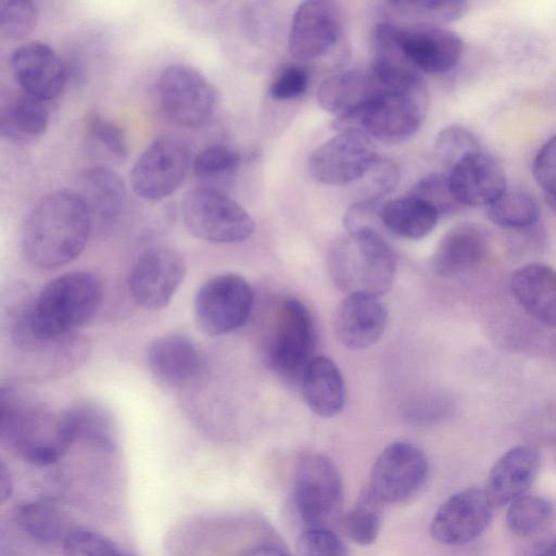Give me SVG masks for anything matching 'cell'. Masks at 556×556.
<instances>
[{
  "label": "cell",
  "instance_id": "1",
  "mask_svg": "<svg viewBox=\"0 0 556 556\" xmlns=\"http://www.w3.org/2000/svg\"><path fill=\"white\" fill-rule=\"evenodd\" d=\"M92 219L76 190L60 189L39 199L27 213L21 230L25 260L49 270L75 260L85 249Z\"/></svg>",
  "mask_w": 556,
  "mask_h": 556
},
{
  "label": "cell",
  "instance_id": "2",
  "mask_svg": "<svg viewBox=\"0 0 556 556\" xmlns=\"http://www.w3.org/2000/svg\"><path fill=\"white\" fill-rule=\"evenodd\" d=\"M101 281L87 271L66 273L52 279L30 302L22 300L9 315L40 338H59L76 332L102 303Z\"/></svg>",
  "mask_w": 556,
  "mask_h": 556
},
{
  "label": "cell",
  "instance_id": "3",
  "mask_svg": "<svg viewBox=\"0 0 556 556\" xmlns=\"http://www.w3.org/2000/svg\"><path fill=\"white\" fill-rule=\"evenodd\" d=\"M0 440L35 466L54 464L72 445L61 414L55 415L46 404L13 386L1 387Z\"/></svg>",
  "mask_w": 556,
  "mask_h": 556
},
{
  "label": "cell",
  "instance_id": "4",
  "mask_svg": "<svg viewBox=\"0 0 556 556\" xmlns=\"http://www.w3.org/2000/svg\"><path fill=\"white\" fill-rule=\"evenodd\" d=\"M328 264L333 282L346 294L381 296L391 288L396 270L392 248L383 235L374 231L337 240Z\"/></svg>",
  "mask_w": 556,
  "mask_h": 556
},
{
  "label": "cell",
  "instance_id": "5",
  "mask_svg": "<svg viewBox=\"0 0 556 556\" xmlns=\"http://www.w3.org/2000/svg\"><path fill=\"white\" fill-rule=\"evenodd\" d=\"M428 106L422 81L400 89H388L356 111L337 117L338 131L356 129L383 142H402L419 129Z\"/></svg>",
  "mask_w": 556,
  "mask_h": 556
},
{
  "label": "cell",
  "instance_id": "6",
  "mask_svg": "<svg viewBox=\"0 0 556 556\" xmlns=\"http://www.w3.org/2000/svg\"><path fill=\"white\" fill-rule=\"evenodd\" d=\"M316 330L308 308L294 298L277 306L265 343L267 364L283 379L295 382L315 357Z\"/></svg>",
  "mask_w": 556,
  "mask_h": 556
},
{
  "label": "cell",
  "instance_id": "7",
  "mask_svg": "<svg viewBox=\"0 0 556 556\" xmlns=\"http://www.w3.org/2000/svg\"><path fill=\"white\" fill-rule=\"evenodd\" d=\"M293 500L306 528L331 529L343 504L342 479L331 459L319 453H306L298 459Z\"/></svg>",
  "mask_w": 556,
  "mask_h": 556
},
{
  "label": "cell",
  "instance_id": "8",
  "mask_svg": "<svg viewBox=\"0 0 556 556\" xmlns=\"http://www.w3.org/2000/svg\"><path fill=\"white\" fill-rule=\"evenodd\" d=\"M182 219L195 237L215 243H237L251 237L254 220L220 190L202 186L189 190L181 202Z\"/></svg>",
  "mask_w": 556,
  "mask_h": 556
},
{
  "label": "cell",
  "instance_id": "9",
  "mask_svg": "<svg viewBox=\"0 0 556 556\" xmlns=\"http://www.w3.org/2000/svg\"><path fill=\"white\" fill-rule=\"evenodd\" d=\"M9 336L17 368L34 379L67 374L83 364L90 352L89 342L77 332L40 338L14 319H9Z\"/></svg>",
  "mask_w": 556,
  "mask_h": 556
},
{
  "label": "cell",
  "instance_id": "10",
  "mask_svg": "<svg viewBox=\"0 0 556 556\" xmlns=\"http://www.w3.org/2000/svg\"><path fill=\"white\" fill-rule=\"evenodd\" d=\"M253 304L250 283L237 274H223L199 288L193 303L194 318L204 333L223 336L248 321Z\"/></svg>",
  "mask_w": 556,
  "mask_h": 556
},
{
  "label": "cell",
  "instance_id": "11",
  "mask_svg": "<svg viewBox=\"0 0 556 556\" xmlns=\"http://www.w3.org/2000/svg\"><path fill=\"white\" fill-rule=\"evenodd\" d=\"M428 469V460L418 446L394 442L375 460L367 488L382 504L405 503L421 490Z\"/></svg>",
  "mask_w": 556,
  "mask_h": 556
},
{
  "label": "cell",
  "instance_id": "12",
  "mask_svg": "<svg viewBox=\"0 0 556 556\" xmlns=\"http://www.w3.org/2000/svg\"><path fill=\"white\" fill-rule=\"evenodd\" d=\"M157 94L165 114L175 123L194 127L205 123L217 103L214 86L195 68L173 64L157 80Z\"/></svg>",
  "mask_w": 556,
  "mask_h": 556
},
{
  "label": "cell",
  "instance_id": "13",
  "mask_svg": "<svg viewBox=\"0 0 556 556\" xmlns=\"http://www.w3.org/2000/svg\"><path fill=\"white\" fill-rule=\"evenodd\" d=\"M378 159L371 138L345 129L319 146L309 156L311 175L326 185H346L362 179Z\"/></svg>",
  "mask_w": 556,
  "mask_h": 556
},
{
  "label": "cell",
  "instance_id": "14",
  "mask_svg": "<svg viewBox=\"0 0 556 556\" xmlns=\"http://www.w3.org/2000/svg\"><path fill=\"white\" fill-rule=\"evenodd\" d=\"M188 144L174 137L151 143L135 163L130 181L142 199L156 201L172 194L184 181L190 166Z\"/></svg>",
  "mask_w": 556,
  "mask_h": 556
},
{
  "label": "cell",
  "instance_id": "15",
  "mask_svg": "<svg viewBox=\"0 0 556 556\" xmlns=\"http://www.w3.org/2000/svg\"><path fill=\"white\" fill-rule=\"evenodd\" d=\"M185 274L186 264L178 251L169 247L149 249L130 269V294L146 309H162L172 301Z\"/></svg>",
  "mask_w": 556,
  "mask_h": 556
},
{
  "label": "cell",
  "instance_id": "16",
  "mask_svg": "<svg viewBox=\"0 0 556 556\" xmlns=\"http://www.w3.org/2000/svg\"><path fill=\"white\" fill-rule=\"evenodd\" d=\"M494 505L484 489L467 488L446 498L431 521V535L441 544L472 542L490 523Z\"/></svg>",
  "mask_w": 556,
  "mask_h": 556
},
{
  "label": "cell",
  "instance_id": "17",
  "mask_svg": "<svg viewBox=\"0 0 556 556\" xmlns=\"http://www.w3.org/2000/svg\"><path fill=\"white\" fill-rule=\"evenodd\" d=\"M342 34V15L336 2L308 0L302 2L292 18L288 48L300 61L325 55Z\"/></svg>",
  "mask_w": 556,
  "mask_h": 556
},
{
  "label": "cell",
  "instance_id": "18",
  "mask_svg": "<svg viewBox=\"0 0 556 556\" xmlns=\"http://www.w3.org/2000/svg\"><path fill=\"white\" fill-rule=\"evenodd\" d=\"M447 176L453 195L460 205L489 206L506 190L503 166L481 150L459 160Z\"/></svg>",
  "mask_w": 556,
  "mask_h": 556
},
{
  "label": "cell",
  "instance_id": "19",
  "mask_svg": "<svg viewBox=\"0 0 556 556\" xmlns=\"http://www.w3.org/2000/svg\"><path fill=\"white\" fill-rule=\"evenodd\" d=\"M11 68L24 92L42 101L55 98L66 79L59 55L40 41L27 42L15 49L11 56Z\"/></svg>",
  "mask_w": 556,
  "mask_h": 556
},
{
  "label": "cell",
  "instance_id": "20",
  "mask_svg": "<svg viewBox=\"0 0 556 556\" xmlns=\"http://www.w3.org/2000/svg\"><path fill=\"white\" fill-rule=\"evenodd\" d=\"M388 311L379 296L346 294L333 315V331L342 345L362 350L374 345L382 337Z\"/></svg>",
  "mask_w": 556,
  "mask_h": 556
},
{
  "label": "cell",
  "instance_id": "21",
  "mask_svg": "<svg viewBox=\"0 0 556 556\" xmlns=\"http://www.w3.org/2000/svg\"><path fill=\"white\" fill-rule=\"evenodd\" d=\"M401 34L404 51L417 72L427 74L448 72L462 56V39L443 27L407 25L401 26Z\"/></svg>",
  "mask_w": 556,
  "mask_h": 556
},
{
  "label": "cell",
  "instance_id": "22",
  "mask_svg": "<svg viewBox=\"0 0 556 556\" xmlns=\"http://www.w3.org/2000/svg\"><path fill=\"white\" fill-rule=\"evenodd\" d=\"M541 466V456L530 445H518L506 451L492 466L485 492L493 505L511 503L535 481Z\"/></svg>",
  "mask_w": 556,
  "mask_h": 556
},
{
  "label": "cell",
  "instance_id": "23",
  "mask_svg": "<svg viewBox=\"0 0 556 556\" xmlns=\"http://www.w3.org/2000/svg\"><path fill=\"white\" fill-rule=\"evenodd\" d=\"M152 374L170 386H187L204 371V359L198 346L186 336L172 333L155 339L148 350Z\"/></svg>",
  "mask_w": 556,
  "mask_h": 556
},
{
  "label": "cell",
  "instance_id": "24",
  "mask_svg": "<svg viewBox=\"0 0 556 556\" xmlns=\"http://www.w3.org/2000/svg\"><path fill=\"white\" fill-rule=\"evenodd\" d=\"M510 291L519 306L543 325L556 327V270L529 263L514 270Z\"/></svg>",
  "mask_w": 556,
  "mask_h": 556
},
{
  "label": "cell",
  "instance_id": "25",
  "mask_svg": "<svg viewBox=\"0 0 556 556\" xmlns=\"http://www.w3.org/2000/svg\"><path fill=\"white\" fill-rule=\"evenodd\" d=\"M488 248V236L480 225L458 224L438 243L431 261L432 268L442 277L456 276L479 265Z\"/></svg>",
  "mask_w": 556,
  "mask_h": 556
},
{
  "label": "cell",
  "instance_id": "26",
  "mask_svg": "<svg viewBox=\"0 0 556 556\" xmlns=\"http://www.w3.org/2000/svg\"><path fill=\"white\" fill-rule=\"evenodd\" d=\"M78 193L83 197L91 219L101 228L113 226L121 217L126 202L123 178L113 169L96 165L78 175Z\"/></svg>",
  "mask_w": 556,
  "mask_h": 556
},
{
  "label": "cell",
  "instance_id": "27",
  "mask_svg": "<svg viewBox=\"0 0 556 556\" xmlns=\"http://www.w3.org/2000/svg\"><path fill=\"white\" fill-rule=\"evenodd\" d=\"M388 89L372 71L349 70L323 80L316 96L325 111L339 117L356 111Z\"/></svg>",
  "mask_w": 556,
  "mask_h": 556
},
{
  "label": "cell",
  "instance_id": "28",
  "mask_svg": "<svg viewBox=\"0 0 556 556\" xmlns=\"http://www.w3.org/2000/svg\"><path fill=\"white\" fill-rule=\"evenodd\" d=\"M371 71L388 88L400 89L421 81L404 51L400 25L378 23L371 34Z\"/></svg>",
  "mask_w": 556,
  "mask_h": 556
},
{
  "label": "cell",
  "instance_id": "29",
  "mask_svg": "<svg viewBox=\"0 0 556 556\" xmlns=\"http://www.w3.org/2000/svg\"><path fill=\"white\" fill-rule=\"evenodd\" d=\"M304 400L311 410L324 418L338 415L345 403V386L337 365L326 356H315L302 379Z\"/></svg>",
  "mask_w": 556,
  "mask_h": 556
},
{
  "label": "cell",
  "instance_id": "30",
  "mask_svg": "<svg viewBox=\"0 0 556 556\" xmlns=\"http://www.w3.org/2000/svg\"><path fill=\"white\" fill-rule=\"evenodd\" d=\"M70 442L88 443L112 451L116 443V426L111 413L100 404L78 402L61 413Z\"/></svg>",
  "mask_w": 556,
  "mask_h": 556
},
{
  "label": "cell",
  "instance_id": "31",
  "mask_svg": "<svg viewBox=\"0 0 556 556\" xmlns=\"http://www.w3.org/2000/svg\"><path fill=\"white\" fill-rule=\"evenodd\" d=\"M439 213L413 195L392 199L382 204L381 219L386 231L406 239H420L435 227Z\"/></svg>",
  "mask_w": 556,
  "mask_h": 556
},
{
  "label": "cell",
  "instance_id": "32",
  "mask_svg": "<svg viewBox=\"0 0 556 556\" xmlns=\"http://www.w3.org/2000/svg\"><path fill=\"white\" fill-rule=\"evenodd\" d=\"M49 123V110L45 101L26 92L9 100L2 108L0 131L3 138L25 142L40 136Z\"/></svg>",
  "mask_w": 556,
  "mask_h": 556
},
{
  "label": "cell",
  "instance_id": "33",
  "mask_svg": "<svg viewBox=\"0 0 556 556\" xmlns=\"http://www.w3.org/2000/svg\"><path fill=\"white\" fill-rule=\"evenodd\" d=\"M15 518L25 533L43 543L63 541L71 530L61 509L50 501L23 503L16 508Z\"/></svg>",
  "mask_w": 556,
  "mask_h": 556
},
{
  "label": "cell",
  "instance_id": "34",
  "mask_svg": "<svg viewBox=\"0 0 556 556\" xmlns=\"http://www.w3.org/2000/svg\"><path fill=\"white\" fill-rule=\"evenodd\" d=\"M387 16L403 18L410 25H437L454 22L468 10L466 1L424 0V1H386L381 4Z\"/></svg>",
  "mask_w": 556,
  "mask_h": 556
},
{
  "label": "cell",
  "instance_id": "35",
  "mask_svg": "<svg viewBox=\"0 0 556 556\" xmlns=\"http://www.w3.org/2000/svg\"><path fill=\"white\" fill-rule=\"evenodd\" d=\"M540 205L532 193L522 189H506L488 206L489 219L503 228L521 229L534 225L540 218Z\"/></svg>",
  "mask_w": 556,
  "mask_h": 556
},
{
  "label": "cell",
  "instance_id": "36",
  "mask_svg": "<svg viewBox=\"0 0 556 556\" xmlns=\"http://www.w3.org/2000/svg\"><path fill=\"white\" fill-rule=\"evenodd\" d=\"M554 516V507L546 498L528 494L514 500L506 513V526L515 535L531 538L546 529Z\"/></svg>",
  "mask_w": 556,
  "mask_h": 556
},
{
  "label": "cell",
  "instance_id": "37",
  "mask_svg": "<svg viewBox=\"0 0 556 556\" xmlns=\"http://www.w3.org/2000/svg\"><path fill=\"white\" fill-rule=\"evenodd\" d=\"M383 504L366 486L355 504L344 515L343 528L348 538L359 546L371 545L381 527Z\"/></svg>",
  "mask_w": 556,
  "mask_h": 556
},
{
  "label": "cell",
  "instance_id": "38",
  "mask_svg": "<svg viewBox=\"0 0 556 556\" xmlns=\"http://www.w3.org/2000/svg\"><path fill=\"white\" fill-rule=\"evenodd\" d=\"M62 551L64 556H129L108 536L86 528H71Z\"/></svg>",
  "mask_w": 556,
  "mask_h": 556
},
{
  "label": "cell",
  "instance_id": "39",
  "mask_svg": "<svg viewBox=\"0 0 556 556\" xmlns=\"http://www.w3.org/2000/svg\"><path fill=\"white\" fill-rule=\"evenodd\" d=\"M478 150L479 142L475 135L459 125L442 129L434 142V155L447 172L464 156Z\"/></svg>",
  "mask_w": 556,
  "mask_h": 556
},
{
  "label": "cell",
  "instance_id": "40",
  "mask_svg": "<svg viewBox=\"0 0 556 556\" xmlns=\"http://www.w3.org/2000/svg\"><path fill=\"white\" fill-rule=\"evenodd\" d=\"M37 20V5L29 0L0 2V33L7 39H24L34 30Z\"/></svg>",
  "mask_w": 556,
  "mask_h": 556
},
{
  "label": "cell",
  "instance_id": "41",
  "mask_svg": "<svg viewBox=\"0 0 556 556\" xmlns=\"http://www.w3.org/2000/svg\"><path fill=\"white\" fill-rule=\"evenodd\" d=\"M88 140L112 159H125L128 149L123 130L113 121L92 114L86 123Z\"/></svg>",
  "mask_w": 556,
  "mask_h": 556
},
{
  "label": "cell",
  "instance_id": "42",
  "mask_svg": "<svg viewBox=\"0 0 556 556\" xmlns=\"http://www.w3.org/2000/svg\"><path fill=\"white\" fill-rule=\"evenodd\" d=\"M240 163V155L225 144H211L202 149L192 162L195 176L218 178L233 174Z\"/></svg>",
  "mask_w": 556,
  "mask_h": 556
},
{
  "label": "cell",
  "instance_id": "43",
  "mask_svg": "<svg viewBox=\"0 0 556 556\" xmlns=\"http://www.w3.org/2000/svg\"><path fill=\"white\" fill-rule=\"evenodd\" d=\"M408 194L430 204L439 215L452 213L462 206L453 195L447 173H431L424 176Z\"/></svg>",
  "mask_w": 556,
  "mask_h": 556
},
{
  "label": "cell",
  "instance_id": "44",
  "mask_svg": "<svg viewBox=\"0 0 556 556\" xmlns=\"http://www.w3.org/2000/svg\"><path fill=\"white\" fill-rule=\"evenodd\" d=\"M298 556H348L341 538L329 528H306L296 542Z\"/></svg>",
  "mask_w": 556,
  "mask_h": 556
},
{
  "label": "cell",
  "instance_id": "45",
  "mask_svg": "<svg viewBox=\"0 0 556 556\" xmlns=\"http://www.w3.org/2000/svg\"><path fill=\"white\" fill-rule=\"evenodd\" d=\"M382 204L381 200L366 198L353 203L343 216L348 233L374 231L383 235Z\"/></svg>",
  "mask_w": 556,
  "mask_h": 556
},
{
  "label": "cell",
  "instance_id": "46",
  "mask_svg": "<svg viewBox=\"0 0 556 556\" xmlns=\"http://www.w3.org/2000/svg\"><path fill=\"white\" fill-rule=\"evenodd\" d=\"M532 173L545 198L556 195V134L538 151Z\"/></svg>",
  "mask_w": 556,
  "mask_h": 556
},
{
  "label": "cell",
  "instance_id": "47",
  "mask_svg": "<svg viewBox=\"0 0 556 556\" xmlns=\"http://www.w3.org/2000/svg\"><path fill=\"white\" fill-rule=\"evenodd\" d=\"M309 84L307 71L301 66L285 67L273 80L269 94L275 100H291L302 96Z\"/></svg>",
  "mask_w": 556,
  "mask_h": 556
},
{
  "label": "cell",
  "instance_id": "48",
  "mask_svg": "<svg viewBox=\"0 0 556 556\" xmlns=\"http://www.w3.org/2000/svg\"><path fill=\"white\" fill-rule=\"evenodd\" d=\"M365 176L369 178L366 199L381 200L396 187L400 170L391 160L378 156Z\"/></svg>",
  "mask_w": 556,
  "mask_h": 556
},
{
  "label": "cell",
  "instance_id": "49",
  "mask_svg": "<svg viewBox=\"0 0 556 556\" xmlns=\"http://www.w3.org/2000/svg\"><path fill=\"white\" fill-rule=\"evenodd\" d=\"M521 556H556V536L532 544Z\"/></svg>",
  "mask_w": 556,
  "mask_h": 556
},
{
  "label": "cell",
  "instance_id": "50",
  "mask_svg": "<svg viewBox=\"0 0 556 556\" xmlns=\"http://www.w3.org/2000/svg\"><path fill=\"white\" fill-rule=\"evenodd\" d=\"M13 478L11 476L10 469L7 467L3 460H1L0 465V496L1 503L8 501L13 492Z\"/></svg>",
  "mask_w": 556,
  "mask_h": 556
},
{
  "label": "cell",
  "instance_id": "51",
  "mask_svg": "<svg viewBox=\"0 0 556 556\" xmlns=\"http://www.w3.org/2000/svg\"><path fill=\"white\" fill-rule=\"evenodd\" d=\"M241 556H289V554L279 546L264 544L252 547Z\"/></svg>",
  "mask_w": 556,
  "mask_h": 556
},
{
  "label": "cell",
  "instance_id": "52",
  "mask_svg": "<svg viewBox=\"0 0 556 556\" xmlns=\"http://www.w3.org/2000/svg\"><path fill=\"white\" fill-rule=\"evenodd\" d=\"M549 206L556 211V195L545 198Z\"/></svg>",
  "mask_w": 556,
  "mask_h": 556
}]
</instances>
